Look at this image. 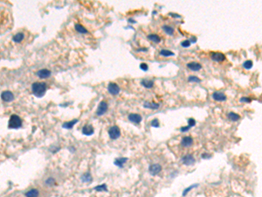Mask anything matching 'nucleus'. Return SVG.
Masks as SVG:
<instances>
[{
    "mask_svg": "<svg viewBox=\"0 0 262 197\" xmlns=\"http://www.w3.org/2000/svg\"><path fill=\"white\" fill-rule=\"evenodd\" d=\"M228 118L230 120L233 121V122H236V121H238L240 119V117L238 114L234 113V112H229L228 113Z\"/></svg>",
    "mask_w": 262,
    "mask_h": 197,
    "instance_id": "23",
    "label": "nucleus"
},
{
    "mask_svg": "<svg viewBox=\"0 0 262 197\" xmlns=\"http://www.w3.org/2000/svg\"><path fill=\"white\" fill-rule=\"evenodd\" d=\"M211 96L215 101H218V102H224L226 100V95L224 93L219 92V91L214 92Z\"/></svg>",
    "mask_w": 262,
    "mask_h": 197,
    "instance_id": "11",
    "label": "nucleus"
},
{
    "mask_svg": "<svg viewBox=\"0 0 262 197\" xmlns=\"http://www.w3.org/2000/svg\"><path fill=\"white\" fill-rule=\"evenodd\" d=\"M239 101L241 103H251L252 98H250V97H241Z\"/></svg>",
    "mask_w": 262,
    "mask_h": 197,
    "instance_id": "34",
    "label": "nucleus"
},
{
    "mask_svg": "<svg viewBox=\"0 0 262 197\" xmlns=\"http://www.w3.org/2000/svg\"><path fill=\"white\" fill-rule=\"evenodd\" d=\"M78 121H79L78 119H73V121L64 123L62 126H63L64 128H66V129H72V128L73 127V125H74L76 123H78Z\"/></svg>",
    "mask_w": 262,
    "mask_h": 197,
    "instance_id": "20",
    "label": "nucleus"
},
{
    "mask_svg": "<svg viewBox=\"0 0 262 197\" xmlns=\"http://www.w3.org/2000/svg\"><path fill=\"white\" fill-rule=\"evenodd\" d=\"M143 107L147 108V109H150V110H157L160 107V104L157 103H154V102H145L143 104Z\"/></svg>",
    "mask_w": 262,
    "mask_h": 197,
    "instance_id": "15",
    "label": "nucleus"
},
{
    "mask_svg": "<svg viewBox=\"0 0 262 197\" xmlns=\"http://www.w3.org/2000/svg\"><path fill=\"white\" fill-rule=\"evenodd\" d=\"M211 59L216 62H222L225 60V55L219 52H212L211 53Z\"/></svg>",
    "mask_w": 262,
    "mask_h": 197,
    "instance_id": "5",
    "label": "nucleus"
},
{
    "mask_svg": "<svg viewBox=\"0 0 262 197\" xmlns=\"http://www.w3.org/2000/svg\"><path fill=\"white\" fill-rule=\"evenodd\" d=\"M148 51V48H139L137 50V52H147Z\"/></svg>",
    "mask_w": 262,
    "mask_h": 197,
    "instance_id": "40",
    "label": "nucleus"
},
{
    "mask_svg": "<svg viewBox=\"0 0 262 197\" xmlns=\"http://www.w3.org/2000/svg\"><path fill=\"white\" fill-rule=\"evenodd\" d=\"M141 85H143L146 88H151L154 86V81L149 79H143L141 81Z\"/></svg>",
    "mask_w": 262,
    "mask_h": 197,
    "instance_id": "17",
    "label": "nucleus"
},
{
    "mask_svg": "<svg viewBox=\"0 0 262 197\" xmlns=\"http://www.w3.org/2000/svg\"><path fill=\"white\" fill-rule=\"evenodd\" d=\"M23 39H24V33H18L17 34H15L14 35V37H13V41H15V42H21L22 40H23Z\"/></svg>",
    "mask_w": 262,
    "mask_h": 197,
    "instance_id": "26",
    "label": "nucleus"
},
{
    "mask_svg": "<svg viewBox=\"0 0 262 197\" xmlns=\"http://www.w3.org/2000/svg\"><path fill=\"white\" fill-rule=\"evenodd\" d=\"M160 55L164 56V57H170V56H174L175 53H173V52H171V50H168V49H162L160 51Z\"/></svg>",
    "mask_w": 262,
    "mask_h": 197,
    "instance_id": "21",
    "label": "nucleus"
},
{
    "mask_svg": "<svg viewBox=\"0 0 262 197\" xmlns=\"http://www.w3.org/2000/svg\"><path fill=\"white\" fill-rule=\"evenodd\" d=\"M252 66H253V62H252V61H250V60L245 61L243 63V67H244L245 69H251V68H252Z\"/></svg>",
    "mask_w": 262,
    "mask_h": 197,
    "instance_id": "28",
    "label": "nucleus"
},
{
    "mask_svg": "<svg viewBox=\"0 0 262 197\" xmlns=\"http://www.w3.org/2000/svg\"><path fill=\"white\" fill-rule=\"evenodd\" d=\"M148 39L154 43H159L161 41V38L157 34H149Z\"/></svg>",
    "mask_w": 262,
    "mask_h": 197,
    "instance_id": "19",
    "label": "nucleus"
},
{
    "mask_svg": "<svg viewBox=\"0 0 262 197\" xmlns=\"http://www.w3.org/2000/svg\"><path fill=\"white\" fill-rule=\"evenodd\" d=\"M1 98L5 102H12L14 99V95H13L12 92H11L9 90H6V91H4L1 94Z\"/></svg>",
    "mask_w": 262,
    "mask_h": 197,
    "instance_id": "10",
    "label": "nucleus"
},
{
    "mask_svg": "<svg viewBox=\"0 0 262 197\" xmlns=\"http://www.w3.org/2000/svg\"><path fill=\"white\" fill-rule=\"evenodd\" d=\"M163 30L168 34V35H172L174 33V28L170 26H167V25H164L163 26Z\"/></svg>",
    "mask_w": 262,
    "mask_h": 197,
    "instance_id": "25",
    "label": "nucleus"
},
{
    "mask_svg": "<svg viewBox=\"0 0 262 197\" xmlns=\"http://www.w3.org/2000/svg\"><path fill=\"white\" fill-rule=\"evenodd\" d=\"M193 144V139L191 137H189V136H186V137H184L182 139V141H181V145L184 146V147H189V146H191Z\"/></svg>",
    "mask_w": 262,
    "mask_h": 197,
    "instance_id": "12",
    "label": "nucleus"
},
{
    "mask_svg": "<svg viewBox=\"0 0 262 197\" xmlns=\"http://www.w3.org/2000/svg\"><path fill=\"white\" fill-rule=\"evenodd\" d=\"M94 189H95L96 191H107V185H106V184L99 185V186L95 187Z\"/></svg>",
    "mask_w": 262,
    "mask_h": 197,
    "instance_id": "30",
    "label": "nucleus"
},
{
    "mask_svg": "<svg viewBox=\"0 0 262 197\" xmlns=\"http://www.w3.org/2000/svg\"><path fill=\"white\" fill-rule=\"evenodd\" d=\"M128 21H129V23H136V21L134 19H129Z\"/></svg>",
    "mask_w": 262,
    "mask_h": 197,
    "instance_id": "41",
    "label": "nucleus"
},
{
    "mask_svg": "<svg viewBox=\"0 0 262 197\" xmlns=\"http://www.w3.org/2000/svg\"><path fill=\"white\" fill-rule=\"evenodd\" d=\"M128 161V158H119V159H116L114 162V164L119 167H123L124 164Z\"/></svg>",
    "mask_w": 262,
    "mask_h": 197,
    "instance_id": "18",
    "label": "nucleus"
},
{
    "mask_svg": "<svg viewBox=\"0 0 262 197\" xmlns=\"http://www.w3.org/2000/svg\"><path fill=\"white\" fill-rule=\"evenodd\" d=\"M191 41L189 40H184V41L181 42V46L183 47H184V48H187V47H191Z\"/></svg>",
    "mask_w": 262,
    "mask_h": 197,
    "instance_id": "31",
    "label": "nucleus"
},
{
    "mask_svg": "<svg viewBox=\"0 0 262 197\" xmlns=\"http://www.w3.org/2000/svg\"><path fill=\"white\" fill-rule=\"evenodd\" d=\"M151 126L152 127H155V128H158L159 127V121H158V119H157V118H155V119H153L152 121H151Z\"/></svg>",
    "mask_w": 262,
    "mask_h": 197,
    "instance_id": "32",
    "label": "nucleus"
},
{
    "mask_svg": "<svg viewBox=\"0 0 262 197\" xmlns=\"http://www.w3.org/2000/svg\"><path fill=\"white\" fill-rule=\"evenodd\" d=\"M128 119L130 121V122H132V123H134V124H139V123H141V121H142V119H143V118H142V116L141 115H139V114H137V113H131V114H129L128 115Z\"/></svg>",
    "mask_w": 262,
    "mask_h": 197,
    "instance_id": "9",
    "label": "nucleus"
},
{
    "mask_svg": "<svg viewBox=\"0 0 262 197\" xmlns=\"http://www.w3.org/2000/svg\"><path fill=\"white\" fill-rule=\"evenodd\" d=\"M32 89L34 95H36L37 97H41L46 91V84L45 82H34L32 86Z\"/></svg>",
    "mask_w": 262,
    "mask_h": 197,
    "instance_id": "1",
    "label": "nucleus"
},
{
    "mask_svg": "<svg viewBox=\"0 0 262 197\" xmlns=\"http://www.w3.org/2000/svg\"><path fill=\"white\" fill-rule=\"evenodd\" d=\"M187 67L189 69L192 70V71H199L201 68H202V66L200 63L198 62H195V61H192V62H189L187 64Z\"/></svg>",
    "mask_w": 262,
    "mask_h": 197,
    "instance_id": "13",
    "label": "nucleus"
},
{
    "mask_svg": "<svg viewBox=\"0 0 262 197\" xmlns=\"http://www.w3.org/2000/svg\"><path fill=\"white\" fill-rule=\"evenodd\" d=\"M108 135H109V138L111 139L114 140V139H119L120 136H121V130H120V128L117 125L111 126L108 129Z\"/></svg>",
    "mask_w": 262,
    "mask_h": 197,
    "instance_id": "3",
    "label": "nucleus"
},
{
    "mask_svg": "<svg viewBox=\"0 0 262 197\" xmlns=\"http://www.w3.org/2000/svg\"><path fill=\"white\" fill-rule=\"evenodd\" d=\"M189 40L191 41V44H194V43H196V42H197V38L192 36V37H191V38Z\"/></svg>",
    "mask_w": 262,
    "mask_h": 197,
    "instance_id": "39",
    "label": "nucleus"
},
{
    "mask_svg": "<svg viewBox=\"0 0 262 197\" xmlns=\"http://www.w3.org/2000/svg\"><path fill=\"white\" fill-rule=\"evenodd\" d=\"M94 132V130L93 128L92 125H85L83 128H82V133L84 135H87V136H90V135H93Z\"/></svg>",
    "mask_w": 262,
    "mask_h": 197,
    "instance_id": "16",
    "label": "nucleus"
},
{
    "mask_svg": "<svg viewBox=\"0 0 262 197\" xmlns=\"http://www.w3.org/2000/svg\"><path fill=\"white\" fill-rule=\"evenodd\" d=\"M188 81H190V82H198V83H199V82H201V80H200L198 76L191 75V76L188 77Z\"/></svg>",
    "mask_w": 262,
    "mask_h": 197,
    "instance_id": "29",
    "label": "nucleus"
},
{
    "mask_svg": "<svg viewBox=\"0 0 262 197\" xmlns=\"http://www.w3.org/2000/svg\"><path fill=\"white\" fill-rule=\"evenodd\" d=\"M22 125V120L21 118L17 115H12L9 120V128L11 129H18L21 127Z\"/></svg>",
    "mask_w": 262,
    "mask_h": 197,
    "instance_id": "2",
    "label": "nucleus"
},
{
    "mask_svg": "<svg viewBox=\"0 0 262 197\" xmlns=\"http://www.w3.org/2000/svg\"><path fill=\"white\" fill-rule=\"evenodd\" d=\"M161 171H162V166L159 164H152L149 166V173L152 176L158 174Z\"/></svg>",
    "mask_w": 262,
    "mask_h": 197,
    "instance_id": "7",
    "label": "nucleus"
},
{
    "mask_svg": "<svg viewBox=\"0 0 262 197\" xmlns=\"http://www.w3.org/2000/svg\"><path fill=\"white\" fill-rule=\"evenodd\" d=\"M201 158H202V159H210V158H211V155L208 154V153H203V154L201 155Z\"/></svg>",
    "mask_w": 262,
    "mask_h": 197,
    "instance_id": "37",
    "label": "nucleus"
},
{
    "mask_svg": "<svg viewBox=\"0 0 262 197\" xmlns=\"http://www.w3.org/2000/svg\"><path fill=\"white\" fill-rule=\"evenodd\" d=\"M169 15H170V16H171V17L177 18V19H180V18H181V16H180V15H178V14H176V13H169Z\"/></svg>",
    "mask_w": 262,
    "mask_h": 197,
    "instance_id": "38",
    "label": "nucleus"
},
{
    "mask_svg": "<svg viewBox=\"0 0 262 197\" xmlns=\"http://www.w3.org/2000/svg\"><path fill=\"white\" fill-rule=\"evenodd\" d=\"M195 125H196V121H195L194 118H189V119H188V126H189L190 128L193 127Z\"/></svg>",
    "mask_w": 262,
    "mask_h": 197,
    "instance_id": "33",
    "label": "nucleus"
},
{
    "mask_svg": "<svg viewBox=\"0 0 262 197\" xmlns=\"http://www.w3.org/2000/svg\"><path fill=\"white\" fill-rule=\"evenodd\" d=\"M37 74H38V76H39L40 78L46 79V78H48V77L51 75V71H50V70H48V69H46V68H44V69H40V70H39V71H38V73H37Z\"/></svg>",
    "mask_w": 262,
    "mask_h": 197,
    "instance_id": "14",
    "label": "nucleus"
},
{
    "mask_svg": "<svg viewBox=\"0 0 262 197\" xmlns=\"http://www.w3.org/2000/svg\"><path fill=\"white\" fill-rule=\"evenodd\" d=\"M140 68L143 70V71H147L149 69V66L146 64V63H141L140 64Z\"/></svg>",
    "mask_w": 262,
    "mask_h": 197,
    "instance_id": "36",
    "label": "nucleus"
},
{
    "mask_svg": "<svg viewBox=\"0 0 262 197\" xmlns=\"http://www.w3.org/2000/svg\"><path fill=\"white\" fill-rule=\"evenodd\" d=\"M107 109H108L107 103L105 102V101H101L98 105V108H97V111H96V115L100 116V117L104 115L107 112Z\"/></svg>",
    "mask_w": 262,
    "mask_h": 197,
    "instance_id": "4",
    "label": "nucleus"
},
{
    "mask_svg": "<svg viewBox=\"0 0 262 197\" xmlns=\"http://www.w3.org/2000/svg\"><path fill=\"white\" fill-rule=\"evenodd\" d=\"M182 162L185 166H191L195 163V159L191 154H186L181 159Z\"/></svg>",
    "mask_w": 262,
    "mask_h": 197,
    "instance_id": "8",
    "label": "nucleus"
},
{
    "mask_svg": "<svg viewBox=\"0 0 262 197\" xmlns=\"http://www.w3.org/2000/svg\"><path fill=\"white\" fill-rule=\"evenodd\" d=\"M75 30L80 33H87V30L80 24H75Z\"/></svg>",
    "mask_w": 262,
    "mask_h": 197,
    "instance_id": "22",
    "label": "nucleus"
},
{
    "mask_svg": "<svg viewBox=\"0 0 262 197\" xmlns=\"http://www.w3.org/2000/svg\"><path fill=\"white\" fill-rule=\"evenodd\" d=\"M198 187V185H196V184H194V185H192V186H191V187H187L184 191V193H183V195H186V194L188 193V192H190L192 188H194V187Z\"/></svg>",
    "mask_w": 262,
    "mask_h": 197,
    "instance_id": "35",
    "label": "nucleus"
},
{
    "mask_svg": "<svg viewBox=\"0 0 262 197\" xmlns=\"http://www.w3.org/2000/svg\"><path fill=\"white\" fill-rule=\"evenodd\" d=\"M81 180L84 182H90V181H92V176L89 173H86L85 174L82 175Z\"/></svg>",
    "mask_w": 262,
    "mask_h": 197,
    "instance_id": "27",
    "label": "nucleus"
},
{
    "mask_svg": "<svg viewBox=\"0 0 262 197\" xmlns=\"http://www.w3.org/2000/svg\"><path fill=\"white\" fill-rule=\"evenodd\" d=\"M107 91H108L111 95H117L120 93L121 88H120V87H119L116 83H114V82H110V83L107 85Z\"/></svg>",
    "mask_w": 262,
    "mask_h": 197,
    "instance_id": "6",
    "label": "nucleus"
},
{
    "mask_svg": "<svg viewBox=\"0 0 262 197\" xmlns=\"http://www.w3.org/2000/svg\"><path fill=\"white\" fill-rule=\"evenodd\" d=\"M26 197H38L39 196V191L37 189H31L26 194Z\"/></svg>",
    "mask_w": 262,
    "mask_h": 197,
    "instance_id": "24",
    "label": "nucleus"
}]
</instances>
